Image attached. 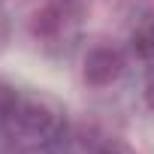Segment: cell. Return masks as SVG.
<instances>
[{
    "mask_svg": "<svg viewBox=\"0 0 154 154\" xmlns=\"http://www.w3.org/2000/svg\"><path fill=\"white\" fill-rule=\"evenodd\" d=\"M130 48L139 60L154 63V12L142 15L130 30Z\"/></svg>",
    "mask_w": 154,
    "mask_h": 154,
    "instance_id": "2",
    "label": "cell"
},
{
    "mask_svg": "<svg viewBox=\"0 0 154 154\" xmlns=\"http://www.w3.org/2000/svg\"><path fill=\"white\" fill-rule=\"evenodd\" d=\"M145 103H148V109L154 112V72L148 75V82H145Z\"/></svg>",
    "mask_w": 154,
    "mask_h": 154,
    "instance_id": "6",
    "label": "cell"
},
{
    "mask_svg": "<svg viewBox=\"0 0 154 154\" xmlns=\"http://www.w3.org/2000/svg\"><path fill=\"white\" fill-rule=\"evenodd\" d=\"M18 103H21V94H18L12 85H6L3 79H0V121H3V124L15 115Z\"/></svg>",
    "mask_w": 154,
    "mask_h": 154,
    "instance_id": "3",
    "label": "cell"
},
{
    "mask_svg": "<svg viewBox=\"0 0 154 154\" xmlns=\"http://www.w3.org/2000/svg\"><path fill=\"white\" fill-rule=\"evenodd\" d=\"M51 3H57L66 15H72L75 21H79V18L85 15V9H88V3H91V0H51Z\"/></svg>",
    "mask_w": 154,
    "mask_h": 154,
    "instance_id": "4",
    "label": "cell"
},
{
    "mask_svg": "<svg viewBox=\"0 0 154 154\" xmlns=\"http://www.w3.org/2000/svg\"><path fill=\"white\" fill-rule=\"evenodd\" d=\"M91 154H133L127 145H121V142H115V139H106V142H100Z\"/></svg>",
    "mask_w": 154,
    "mask_h": 154,
    "instance_id": "5",
    "label": "cell"
},
{
    "mask_svg": "<svg viewBox=\"0 0 154 154\" xmlns=\"http://www.w3.org/2000/svg\"><path fill=\"white\" fill-rule=\"evenodd\" d=\"M121 72H124V54L115 45H94V48H88L85 63H82V75H85V82L91 88H106V85L118 82Z\"/></svg>",
    "mask_w": 154,
    "mask_h": 154,
    "instance_id": "1",
    "label": "cell"
}]
</instances>
